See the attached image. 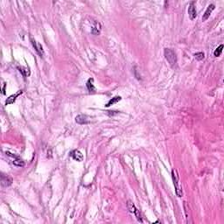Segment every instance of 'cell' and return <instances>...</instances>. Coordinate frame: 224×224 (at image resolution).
Segmentation results:
<instances>
[{
    "label": "cell",
    "mask_w": 224,
    "mask_h": 224,
    "mask_svg": "<svg viewBox=\"0 0 224 224\" xmlns=\"http://www.w3.org/2000/svg\"><path fill=\"white\" fill-rule=\"evenodd\" d=\"M164 55H165V57L168 61V63L171 65V67H175L177 64V55H176L175 52L171 48H166L164 50Z\"/></svg>",
    "instance_id": "1"
},
{
    "label": "cell",
    "mask_w": 224,
    "mask_h": 224,
    "mask_svg": "<svg viewBox=\"0 0 224 224\" xmlns=\"http://www.w3.org/2000/svg\"><path fill=\"white\" fill-rule=\"evenodd\" d=\"M172 181H173V185L175 187V193L177 194L178 197H182L183 195V192H182V188L179 185V176L177 174V172L175 170L172 171Z\"/></svg>",
    "instance_id": "2"
},
{
    "label": "cell",
    "mask_w": 224,
    "mask_h": 224,
    "mask_svg": "<svg viewBox=\"0 0 224 224\" xmlns=\"http://www.w3.org/2000/svg\"><path fill=\"white\" fill-rule=\"evenodd\" d=\"M128 208H129V210H130V212L132 214H134L135 216L137 217V221L138 222H140V223H143V221H142V218H141V214L139 213V211L137 209V208L135 207V205L133 203H131V202H128Z\"/></svg>",
    "instance_id": "3"
},
{
    "label": "cell",
    "mask_w": 224,
    "mask_h": 224,
    "mask_svg": "<svg viewBox=\"0 0 224 224\" xmlns=\"http://www.w3.org/2000/svg\"><path fill=\"white\" fill-rule=\"evenodd\" d=\"M195 2H191L188 7V14H189V18L190 19L193 20L196 17H197V11H196V8H195Z\"/></svg>",
    "instance_id": "4"
},
{
    "label": "cell",
    "mask_w": 224,
    "mask_h": 224,
    "mask_svg": "<svg viewBox=\"0 0 224 224\" xmlns=\"http://www.w3.org/2000/svg\"><path fill=\"white\" fill-rule=\"evenodd\" d=\"M12 184V179L8 175H1V185L3 187H9Z\"/></svg>",
    "instance_id": "5"
},
{
    "label": "cell",
    "mask_w": 224,
    "mask_h": 224,
    "mask_svg": "<svg viewBox=\"0 0 224 224\" xmlns=\"http://www.w3.org/2000/svg\"><path fill=\"white\" fill-rule=\"evenodd\" d=\"M75 121L79 124H86L90 123V118L86 115H79L75 117Z\"/></svg>",
    "instance_id": "6"
},
{
    "label": "cell",
    "mask_w": 224,
    "mask_h": 224,
    "mask_svg": "<svg viewBox=\"0 0 224 224\" xmlns=\"http://www.w3.org/2000/svg\"><path fill=\"white\" fill-rule=\"evenodd\" d=\"M6 154L7 155H9V156H11V157L14 158V159H13V164L16 166V167H23L24 166H25V162L23 161L21 158H19V157H16L15 155H12L11 153L10 152H6Z\"/></svg>",
    "instance_id": "7"
},
{
    "label": "cell",
    "mask_w": 224,
    "mask_h": 224,
    "mask_svg": "<svg viewBox=\"0 0 224 224\" xmlns=\"http://www.w3.org/2000/svg\"><path fill=\"white\" fill-rule=\"evenodd\" d=\"M32 43H33V46H34V49L36 50V52L40 55V57H42V56L44 55V51H43V47H42V46L40 45L39 42H37L36 40H34L32 39Z\"/></svg>",
    "instance_id": "8"
},
{
    "label": "cell",
    "mask_w": 224,
    "mask_h": 224,
    "mask_svg": "<svg viewBox=\"0 0 224 224\" xmlns=\"http://www.w3.org/2000/svg\"><path fill=\"white\" fill-rule=\"evenodd\" d=\"M70 156L73 158L75 160L78 161V162H81V161L83 160V155H82V153H81L80 151H78V150L73 151V152L70 153Z\"/></svg>",
    "instance_id": "9"
},
{
    "label": "cell",
    "mask_w": 224,
    "mask_h": 224,
    "mask_svg": "<svg viewBox=\"0 0 224 224\" xmlns=\"http://www.w3.org/2000/svg\"><path fill=\"white\" fill-rule=\"evenodd\" d=\"M214 10V4H209L208 5V7L207 8V10L205 11V13L203 14V17H202V20L203 21H206L209 17H210V15H211V13H212V11Z\"/></svg>",
    "instance_id": "10"
},
{
    "label": "cell",
    "mask_w": 224,
    "mask_h": 224,
    "mask_svg": "<svg viewBox=\"0 0 224 224\" xmlns=\"http://www.w3.org/2000/svg\"><path fill=\"white\" fill-rule=\"evenodd\" d=\"M23 93V91L22 90H19L18 93H16L15 95H12V96H9L7 99H6V101H5V104L6 105H9V104H12L14 102L16 101V98L19 96V95H21Z\"/></svg>",
    "instance_id": "11"
},
{
    "label": "cell",
    "mask_w": 224,
    "mask_h": 224,
    "mask_svg": "<svg viewBox=\"0 0 224 224\" xmlns=\"http://www.w3.org/2000/svg\"><path fill=\"white\" fill-rule=\"evenodd\" d=\"M86 86H87L89 91H90V92H94V91L96 90V88H95V86H94V79H89L88 81H87V83H86Z\"/></svg>",
    "instance_id": "12"
},
{
    "label": "cell",
    "mask_w": 224,
    "mask_h": 224,
    "mask_svg": "<svg viewBox=\"0 0 224 224\" xmlns=\"http://www.w3.org/2000/svg\"><path fill=\"white\" fill-rule=\"evenodd\" d=\"M101 32V25L100 23H96V25L92 28L91 30V34H95V35H98Z\"/></svg>",
    "instance_id": "13"
},
{
    "label": "cell",
    "mask_w": 224,
    "mask_h": 224,
    "mask_svg": "<svg viewBox=\"0 0 224 224\" xmlns=\"http://www.w3.org/2000/svg\"><path fill=\"white\" fill-rule=\"evenodd\" d=\"M121 97L120 96H115V97H113L112 99H111L110 101L108 102V103L105 105L106 107H110V106H111L113 104H115V103H116V102H118L119 101H121Z\"/></svg>",
    "instance_id": "14"
},
{
    "label": "cell",
    "mask_w": 224,
    "mask_h": 224,
    "mask_svg": "<svg viewBox=\"0 0 224 224\" xmlns=\"http://www.w3.org/2000/svg\"><path fill=\"white\" fill-rule=\"evenodd\" d=\"M223 45H220L214 52V55L215 57H219L222 55V52H223Z\"/></svg>",
    "instance_id": "15"
},
{
    "label": "cell",
    "mask_w": 224,
    "mask_h": 224,
    "mask_svg": "<svg viewBox=\"0 0 224 224\" xmlns=\"http://www.w3.org/2000/svg\"><path fill=\"white\" fill-rule=\"evenodd\" d=\"M194 57H195V59H196V60H202L204 59L205 55H204V53H202V52H199V53H196V54L194 55Z\"/></svg>",
    "instance_id": "16"
}]
</instances>
